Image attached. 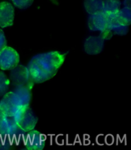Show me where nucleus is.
Segmentation results:
<instances>
[{"instance_id":"f257e3e1","label":"nucleus","mask_w":131,"mask_h":150,"mask_svg":"<svg viewBox=\"0 0 131 150\" xmlns=\"http://www.w3.org/2000/svg\"><path fill=\"white\" fill-rule=\"evenodd\" d=\"M65 54L52 51L35 55L28 65L30 76L35 83H42L54 77L65 60Z\"/></svg>"},{"instance_id":"f03ea898","label":"nucleus","mask_w":131,"mask_h":150,"mask_svg":"<svg viewBox=\"0 0 131 150\" xmlns=\"http://www.w3.org/2000/svg\"><path fill=\"white\" fill-rule=\"evenodd\" d=\"M11 70L9 81L13 88L24 87L30 90L32 89L34 82L30 76L27 67L17 65Z\"/></svg>"},{"instance_id":"7ed1b4c3","label":"nucleus","mask_w":131,"mask_h":150,"mask_svg":"<svg viewBox=\"0 0 131 150\" xmlns=\"http://www.w3.org/2000/svg\"><path fill=\"white\" fill-rule=\"evenodd\" d=\"M19 130L29 132L34 129L37 123V117L30 107L22 108L14 116Z\"/></svg>"},{"instance_id":"20e7f679","label":"nucleus","mask_w":131,"mask_h":150,"mask_svg":"<svg viewBox=\"0 0 131 150\" xmlns=\"http://www.w3.org/2000/svg\"><path fill=\"white\" fill-rule=\"evenodd\" d=\"M22 108L18 96L13 91L6 93L0 101V110L5 116H16Z\"/></svg>"},{"instance_id":"39448f33","label":"nucleus","mask_w":131,"mask_h":150,"mask_svg":"<svg viewBox=\"0 0 131 150\" xmlns=\"http://www.w3.org/2000/svg\"><path fill=\"white\" fill-rule=\"evenodd\" d=\"M19 62L18 53L13 48L6 46L0 52V69L3 70H11Z\"/></svg>"},{"instance_id":"423d86ee","label":"nucleus","mask_w":131,"mask_h":150,"mask_svg":"<svg viewBox=\"0 0 131 150\" xmlns=\"http://www.w3.org/2000/svg\"><path fill=\"white\" fill-rule=\"evenodd\" d=\"M111 16L104 12L91 14L88 19V26L92 31H100L102 33L108 30Z\"/></svg>"},{"instance_id":"0eeeda50","label":"nucleus","mask_w":131,"mask_h":150,"mask_svg":"<svg viewBox=\"0 0 131 150\" xmlns=\"http://www.w3.org/2000/svg\"><path fill=\"white\" fill-rule=\"evenodd\" d=\"M14 19V10L8 2L0 3V26L6 28L12 26Z\"/></svg>"},{"instance_id":"6e6552de","label":"nucleus","mask_w":131,"mask_h":150,"mask_svg":"<svg viewBox=\"0 0 131 150\" xmlns=\"http://www.w3.org/2000/svg\"><path fill=\"white\" fill-rule=\"evenodd\" d=\"M105 38L103 36L90 37L86 39L84 50L89 54H97L101 52L104 47Z\"/></svg>"},{"instance_id":"1a4fd4ad","label":"nucleus","mask_w":131,"mask_h":150,"mask_svg":"<svg viewBox=\"0 0 131 150\" xmlns=\"http://www.w3.org/2000/svg\"><path fill=\"white\" fill-rule=\"evenodd\" d=\"M19 130L14 116H3L0 117V135H8Z\"/></svg>"},{"instance_id":"9d476101","label":"nucleus","mask_w":131,"mask_h":150,"mask_svg":"<svg viewBox=\"0 0 131 150\" xmlns=\"http://www.w3.org/2000/svg\"><path fill=\"white\" fill-rule=\"evenodd\" d=\"M31 90L24 87L13 88V92L18 96L23 108H27L29 106L31 98Z\"/></svg>"},{"instance_id":"9b49d317","label":"nucleus","mask_w":131,"mask_h":150,"mask_svg":"<svg viewBox=\"0 0 131 150\" xmlns=\"http://www.w3.org/2000/svg\"><path fill=\"white\" fill-rule=\"evenodd\" d=\"M84 7L88 13L93 14L103 12L102 0H84Z\"/></svg>"},{"instance_id":"f8f14e48","label":"nucleus","mask_w":131,"mask_h":150,"mask_svg":"<svg viewBox=\"0 0 131 150\" xmlns=\"http://www.w3.org/2000/svg\"><path fill=\"white\" fill-rule=\"evenodd\" d=\"M103 12L109 16H114L118 12L120 8V0H102Z\"/></svg>"},{"instance_id":"ddd939ff","label":"nucleus","mask_w":131,"mask_h":150,"mask_svg":"<svg viewBox=\"0 0 131 150\" xmlns=\"http://www.w3.org/2000/svg\"><path fill=\"white\" fill-rule=\"evenodd\" d=\"M115 18L118 22L124 26H129L131 22V11L130 8L125 7L114 15Z\"/></svg>"},{"instance_id":"4468645a","label":"nucleus","mask_w":131,"mask_h":150,"mask_svg":"<svg viewBox=\"0 0 131 150\" xmlns=\"http://www.w3.org/2000/svg\"><path fill=\"white\" fill-rule=\"evenodd\" d=\"M10 84V81L6 75L3 72H0V96L6 93Z\"/></svg>"},{"instance_id":"2eb2a0df","label":"nucleus","mask_w":131,"mask_h":150,"mask_svg":"<svg viewBox=\"0 0 131 150\" xmlns=\"http://www.w3.org/2000/svg\"><path fill=\"white\" fill-rule=\"evenodd\" d=\"M14 5L21 9H25L30 7L33 0H12Z\"/></svg>"},{"instance_id":"dca6fc26","label":"nucleus","mask_w":131,"mask_h":150,"mask_svg":"<svg viewBox=\"0 0 131 150\" xmlns=\"http://www.w3.org/2000/svg\"><path fill=\"white\" fill-rule=\"evenodd\" d=\"M6 47V40L3 31L0 30V52Z\"/></svg>"},{"instance_id":"f3484780","label":"nucleus","mask_w":131,"mask_h":150,"mask_svg":"<svg viewBox=\"0 0 131 150\" xmlns=\"http://www.w3.org/2000/svg\"><path fill=\"white\" fill-rule=\"evenodd\" d=\"M124 5H125V6L127 7V8H130V0H125Z\"/></svg>"},{"instance_id":"a211bd4d","label":"nucleus","mask_w":131,"mask_h":150,"mask_svg":"<svg viewBox=\"0 0 131 150\" xmlns=\"http://www.w3.org/2000/svg\"><path fill=\"white\" fill-rule=\"evenodd\" d=\"M5 116V115H3V113H2V112H1V110H0V117H2V116Z\"/></svg>"}]
</instances>
